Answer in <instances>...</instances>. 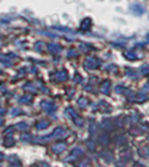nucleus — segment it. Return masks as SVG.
Listing matches in <instances>:
<instances>
[]
</instances>
